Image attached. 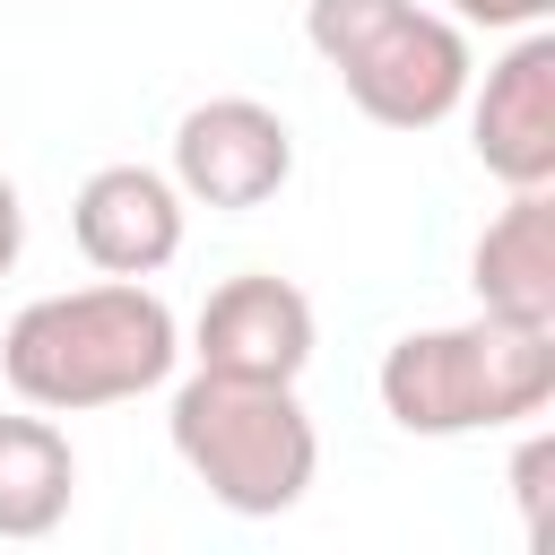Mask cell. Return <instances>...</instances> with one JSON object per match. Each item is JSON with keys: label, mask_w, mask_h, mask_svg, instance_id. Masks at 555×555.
I'll list each match as a JSON object with an SVG mask.
<instances>
[{"label": "cell", "mask_w": 555, "mask_h": 555, "mask_svg": "<svg viewBox=\"0 0 555 555\" xmlns=\"http://www.w3.org/2000/svg\"><path fill=\"white\" fill-rule=\"evenodd\" d=\"M182 364V321L147 278H95L69 295H35L0 330V382L43 416H87L156 390Z\"/></svg>", "instance_id": "6da1fadb"}, {"label": "cell", "mask_w": 555, "mask_h": 555, "mask_svg": "<svg viewBox=\"0 0 555 555\" xmlns=\"http://www.w3.org/2000/svg\"><path fill=\"white\" fill-rule=\"evenodd\" d=\"M382 416L416 442H460V434H503V425H538L555 399V330L538 321H434L382 347Z\"/></svg>", "instance_id": "7a4b0ae2"}, {"label": "cell", "mask_w": 555, "mask_h": 555, "mask_svg": "<svg viewBox=\"0 0 555 555\" xmlns=\"http://www.w3.org/2000/svg\"><path fill=\"white\" fill-rule=\"evenodd\" d=\"M165 434H173V460L208 486V503H225L234 520H278L321 477V434L295 382H243V373L191 364Z\"/></svg>", "instance_id": "3957f363"}, {"label": "cell", "mask_w": 555, "mask_h": 555, "mask_svg": "<svg viewBox=\"0 0 555 555\" xmlns=\"http://www.w3.org/2000/svg\"><path fill=\"white\" fill-rule=\"evenodd\" d=\"M304 35L347 87V104L382 130H434L460 113L477 52L468 26L425 0H304Z\"/></svg>", "instance_id": "277c9868"}, {"label": "cell", "mask_w": 555, "mask_h": 555, "mask_svg": "<svg viewBox=\"0 0 555 555\" xmlns=\"http://www.w3.org/2000/svg\"><path fill=\"white\" fill-rule=\"evenodd\" d=\"M286 173H295V130L260 95H208L173 121V191L191 208L243 217V208L278 199Z\"/></svg>", "instance_id": "5b68a950"}, {"label": "cell", "mask_w": 555, "mask_h": 555, "mask_svg": "<svg viewBox=\"0 0 555 555\" xmlns=\"http://www.w3.org/2000/svg\"><path fill=\"white\" fill-rule=\"evenodd\" d=\"M468 147L503 191H546L555 182V35L520 26L512 52L486 69V87L468 78Z\"/></svg>", "instance_id": "8992f818"}, {"label": "cell", "mask_w": 555, "mask_h": 555, "mask_svg": "<svg viewBox=\"0 0 555 555\" xmlns=\"http://www.w3.org/2000/svg\"><path fill=\"white\" fill-rule=\"evenodd\" d=\"M312 347H321L312 295L295 278H269V269L225 278L191 321V356L208 373H243V382H304Z\"/></svg>", "instance_id": "52a82bcc"}, {"label": "cell", "mask_w": 555, "mask_h": 555, "mask_svg": "<svg viewBox=\"0 0 555 555\" xmlns=\"http://www.w3.org/2000/svg\"><path fill=\"white\" fill-rule=\"evenodd\" d=\"M182 208L191 199L173 191V173H156V165H95L78 182V199H69V243L104 278H156L182 251Z\"/></svg>", "instance_id": "ba28073f"}, {"label": "cell", "mask_w": 555, "mask_h": 555, "mask_svg": "<svg viewBox=\"0 0 555 555\" xmlns=\"http://www.w3.org/2000/svg\"><path fill=\"white\" fill-rule=\"evenodd\" d=\"M468 286H477V312L555 330V182L512 191L486 217V234L468 243Z\"/></svg>", "instance_id": "9c48e42d"}, {"label": "cell", "mask_w": 555, "mask_h": 555, "mask_svg": "<svg viewBox=\"0 0 555 555\" xmlns=\"http://www.w3.org/2000/svg\"><path fill=\"white\" fill-rule=\"evenodd\" d=\"M78 503V451L69 434L35 408V416H0V538H52Z\"/></svg>", "instance_id": "30bf717a"}, {"label": "cell", "mask_w": 555, "mask_h": 555, "mask_svg": "<svg viewBox=\"0 0 555 555\" xmlns=\"http://www.w3.org/2000/svg\"><path fill=\"white\" fill-rule=\"evenodd\" d=\"M546 468H555V442L529 434L520 460H512V494H520V529H529V538H546Z\"/></svg>", "instance_id": "8fae6325"}, {"label": "cell", "mask_w": 555, "mask_h": 555, "mask_svg": "<svg viewBox=\"0 0 555 555\" xmlns=\"http://www.w3.org/2000/svg\"><path fill=\"white\" fill-rule=\"evenodd\" d=\"M460 26H494V35H520V26H546L555 0H451Z\"/></svg>", "instance_id": "7c38bea8"}, {"label": "cell", "mask_w": 555, "mask_h": 555, "mask_svg": "<svg viewBox=\"0 0 555 555\" xmlns=\"http://www.w3.org/2000/svg\"><path fill=\"white\" fill-rule=\"evenodd\" d=\"M17 251H26V199H17V182L0 173V278L17 269Z\"/></svg>", "instance_id": "4fadbf2b"}]
</instances>
